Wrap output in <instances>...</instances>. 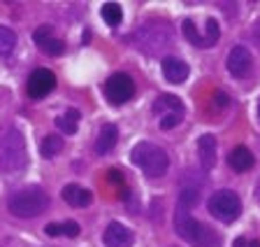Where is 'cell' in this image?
<instances>
[{
    "mask_svg": "<svg viewBox=\"0 0 260 247\" xmlns=\"http://www.w3.org/2000/svg\"><path fill=\"white\" fill-rule=\"evenodd\" d=\"M188 63L181 59H177V56H168V59H162V75H165V79L172 84H181L186 82V77H188Z\"/></svg>",
    "mask_w": 260,
    "mask_h": 247,
    "instance_id": "7c38bea8",
    "label": "cell"
},
{
    "mask_svg": "<svg viewBox=\"0 0 260 247\" xmlns=\"http://www.w3.org/2000/svg\"><path fill=\"white\" fill-rule=\"evenodd\" d=\"M60 236L77 238L79 236V224H77V222H65V224H60Z\"/></svg>",
    "mask_w": 260,
    "mask_h": 247,
    "instance_id": "d4e9b609",
    "label": "cell"
},
{
    "mask_svg": "<svg viewBox=\"0 0 260 247\" xmlns=\"http://www.w3.org/2000/svg\"><path fill=\"white\" fill-rule=\"evenodd\" d=\"M207 208L218 222H235L239 217V212H242V201H239V196L235 191L223 189V191L211 194Z\"/></svg>",
    "mask_w": 260,
    "mask_h": 247,
    "instance_id": "5b68a950",
    "label": "cell"
},
{
    "mask_svg": "<svg viewBox=\"0 0 260 247\" xmlns=\"http://www.w3.org/2000/svg\"><path fill=\"white\" fill-rule=\"evenodd\" d=\"M174 229L184 240H188L195 247H221V238L211 226H205L202 222L193 219L188 208L179 205L174 212Z\"/></svg>",
    "mask_w": 260,
    "mask_h": 247,
    "instance_id": "6da1fadb",
    "label": "cell"
},
{
    "mask_svg": "<svg viewBox=\"0 0 260 247\" xmlns=\"http://www.w3.org/2000/svg\"><path fill=\"white\" fill-rule=\"evenodd\" d=\"M63 198H65V203L72 205V208H86V205H91L93 194L88 189L79 187V184H68L63 189Z\"/></svg>",
    "mask_w": 260,
    "mask_h": 247,
    "instance_id": "9a60e30c",
    "label": "cell"
},
{
    "mask_svg": "<svg viewBox=\"0 0 260 247\" xmlns=\"http://www.w3.org/2000/svg\"><path fill=\"white\" fill-rule=\"evenodd\" d=\"M198 156H200V166L205 171L214 168V163H216V138L209 135V133L202 135L198 140Z\"/></svg>",
    "mask_w": 260,
    "mask_h": 247,
    "instance_id": "5bb4252c",
    "label": "cell"
},
{
    "mask_svg": "<svg viewBox=\"0 0 260 247\" xmlns=\"http://www.w3.org/2000/svg\"><path fill=\"white\" fill-rule=\"evenodd\" d=\"M116 140H119V128L114 126V124H105V126L100 128V135L95 138V154L103 156V154L112 152Z\"/></svg>",
    "mask_w": 260,
    "mask_h": 247,
    "instance_id": "2e32d148",
    "label": "cell"
},
{
    "mask_svg": "<svg viewBox=\"0 0 260 247\" xmlns=\"http://www.w3.org/2000/svg\"><path fill=\"white\" fill-rule=\"evenodd\" d=\"M251 63H253V59H251L249 49L242 47V44H239V47H233V51L228 54V72L233 77H237V79L249 75Z\"/></svg>",
    "mask_w": 260,
    "mask_h": 247,
    "instance_id": "ba28073f",
    "label": "cell"
},
{
    "mask_svg": "<svg viewBox=\"0 0 260 247\" xmlns=\"http://www.w3.org/2000/svg\"><path fill=\"white\" fill-rule=\"evenodd\" d=\"M181 28H184V35H186V40H188L190 44H195V47H207L205 38L198 33V28H195L193 21H184V26Z\"/></svg>",
    "mask_w": 260,
    "mask_h": 247,
    "instance_id": "7402d4cb",
    "label": "cell"
},
{
    "mask_svg": "<svg viewBox=\"0 0 260 247\" xmlns=\"http://www.w3.org/2000/svg\"><path fill=\"white\" fill-rule=\"evenodd\" d=\"M156 31H158V26H153V23H144V26L140 28L135 33V40L140 42V47L146 51V47H149V51H158L162 47V44L170 40V31H165V33H160V35H156Z\"/></svg>",
    "mask_w": 260,
    "mask_h": 247,
    "instance_id": "9c48e42d",
    "label": "cell"
},
{
    "mask_svg": "<svg viewBox=\"0 0 260 247\" xmlns=\"http://www.w3.org/2000/svg\"><path fill=\"white\" fill-rule=\"evenodd\" d=\"M130 159H133V163H135L137 168H142V173L149 177H160V175H165L170 168L168 152L153 143H146V140L144 143H137L135 147H133Z\"/></svg>",
    "mask_w": 260,
    "mask_h": 247,
    "instance_id": "7a4b0ae2",
    "label": "cell"
},
{
    "mask_svg": "<svg viewBox=\"0 0 260 247\" xmlns=\"http://www.w3.org/2000/svg\"><path fill=\"white\" fill-rule=\"evenodd\" d=\"M214 103H216V107H228L230 98H228V94H223V91H216V94H214Z\"/></svg>",
    "mask_w": 260,
    "mask_h": 247,
    "instance_id": "484cf974",
    "label": "cell"
},
{
    "mask_svg": "<svg viewBox=\"0 0 260 247\" xmlns=\"http://www.w3.org/2000/svg\"><path fill=\"white\" fill-rule=\"evenodd\" d=\"M249 247H260V240H253V242H249Z\"/></svg>",
    "mask_w": 260,
    "mask_h": 247,
    "instance_id": "f546056e",
    "label": "cell"
},
{
    "mask_svg": "<svg viewBox=\"0 0 260 247\" xmlns=\"http://www.w3.org/2000/svg\"><path fill=\"white\" fill-rule=\"evenodd\" d=\"M44 233H47L49 238L60 236V224H54V222H51V224H47V226H44Z\"/></svg>",
    "mask_w": 260,
    "mask_h": 247,
    "instance_id": "4316f807",
    "label": "cell"
},
{
    "mask_svg": "<svg viewBox=\"0 0 260 247\" xmlns=\"http://www.w3.org/2000/svg\"><path fill=\"white\" fill-rule=\"evenodd\" d=\"M56 87V75L47 68H38L28 77V96L30 98H44L47 94H51Z\"/></svg>",
    "mask_w": 260,
    "mask_h": 247,
    "instance_id": "52a82bcc",
    "label": "cell"
},
{
    "mask_svg": "<svg viewBox=\"0 0 260 247\" xmlns=\"http://www.w3.org/2000/svg\"><path fill=\"white\" fill-rule=\"evenodd\" d=\"M258 117H260V105H258Z\"/></svg>",
    "mask_w": 260,
    "mask_h": 247,
    "instance_id": "4dcf8cb0",
    "label": "cell"
},
{
    "mask_svg": "<svg viewBox=\"0 0 260 247\" xmlns=\"http://www.w3.org/2000/svg\"><path fill=\"white\" fill-rule=\"evenodd\" d=\"M107 180L114 182V184H121V182H123V175H121L119 171H107Z\"/></svg>",
    "mask_w": 260,
    "mask_h": 247,
    "instance_id": "83f0119b",
    "label": "cell"
},
{
    "mask_svg": "<svg viewBox=\"0 0 260 247\" xmlns=\"http://www.w3.org/2000/svg\"><path fill=\"white\" fill-rule=\"evenodd\" d=\"M228 163H230V168H233L235 173H246V171H251V168H253L255 159H253V154H251L249 147L237 145L233 152L228 154Z\"/></svg>",
    "mask_w": 260,
    "mask_h": 247,
    "instance_id": "4fadbf2b",
    "label": "cell"
},
{
    "mask_svg": "<svg viewBox=\"0 0 260 247\" xmlns=\"http://www.w3.org/2000/svg\"><path fill=\"white\" fill-rule=\"evenodd\" d=\"M7 208L14 217L30 219V217H38L49 208V196L40 187H28L12 194L10 201H7Z\"/></svg>",
    "mask_w": 260,
    "mask_h": 247,
    "instance_id": "3957f363",
    "label": "cell"
},
{
    "mask_svg": "<svg viewBox=\"0 0 260 247\" xmlns=\"http://www.w3.org/2000/svg\"><path fill=\"white\" fill-rule=\"evenodd\" d=\"M135 94V82L133 77L125 75V72H116L105 82V96L112 105H123L128 103Z\"/></svg>",
    "mask_w": 260,
    "mask_h": 247,
    "instance_id": "8992f818",
    "label": "cell"
},
{
    "mask_svg": "<svg viewBox=\"0 0 260 247\" xmlns=\"http://www.w3.org/2000/svg\"><path fill=\"white\" fill-rule=\"evenodd\" d=\"M218 35H221V28H218V21H216V19H207V38H205L207 47H211V44L216 42Z\"/></svg>",
    "mask_w": 260,
    "mask_h": 247,
    "instance_id": "603a6c76",
    "label": "cell"
},
{
    "mask_svg": "<svg viewBox=\"0 0 260 247\" xmlns=\"http://www.w3.org/2000/svg\"><path fill=\"white\" fill-rule=\"evenodd\" d=\"M77 121H79V112L68 110L63 117H56V126L60 128V133L72 135V133H77Z\"/></svg>",
    "mask_w": 260,
    "mask_h": 247,
    "instance_id": "ac0fdd59",
    "label": "cell"
},
{
    "mask_svg": "<svg viewBox=\"0 0 260 247\" xmlns=\"http://www.w3.org/2000/svg\"><path fill=\"white\" fill-rule=\"evenodd\" d=\"M60 149H63V138L60 135H47L40 145V152H42L44 159H54Z\"/></svg>",
    "mask_w": 260,
    "mask_h": 247,
    "instance_id": "d6986e66",
    "label": "cell"
},
{
    "mask_svg": "<svg viewBox=\"0 0 260 247\" xmlns=\"http://www.w3.org/2000/svg\"><path fill=\"white\" fill-rule=\"evenodd\" d=\"M32 40H35V44H38L47 56H58V54H63V49H65L63 40L54 38V35H51V26H47V23L40 26L38 31L32 33Z\"/></svg>",
    "mask_w": 260,
    "mask_h": 247,
    "instance_id": "30bf717a",
    "label": "cell"
},
{
    "mask_svg": "<svg viewBox=\"0 0 260 247\" xmlns=\"http://www.w3.org/2000/svg\"><path fill=\"white\" fill-rule=\"evenodd\" d=\"M14 44H16V35L10 28L0 26V56H10L14 51Z\"/></svg>",
    "mask_w": 260,
    "mask_h": 247,
    "instance_id": "44dd1931",
    "label": "cell"
},
{
    "mask_svg": "<svg viewBox=\"0 0 260 247\" xmlns=\"http://www.w3.org/2000/svg\"><path fill=\"white\" fill-rule=\"evenodd\" d=\"M181 121V115L179 112H174V115H162V119H160V128L162 131H170V128H174Z\"/></svg>",
    "mask_w": 260,
    "mask_h": 247,
    "instance_id": "cb8c5ba5",
    "label": "cell"
},
{
    "mask_svg": "<svg viewBox=\"0 0 260 247\" xmlns=\"http://www.w3.org/2000/svg\"><path fill=\"white\" fill-rule=\"evenodd\" d=\"M153 112L156 115H174V112L184 115V105H181V100L177 96H160L153 103Z\"/></svg>",
    "mask_w": 260,
    "mask_h": 247,
    "instance_id": "e0dca14e",
    "label": "cell"
},
{
    "mask_svg": "<svg viewBox=\"0 0 260 247\" xmlns=\"http://www.w3.org/2000/svg\"><path fill=\"white\" fill-rule=\"evenodd\" d=\"M233 247H249V242H246V238H237Z\"/></svg>",
    "mask_w": 260,
    "mask_h": 247,
    "instance_id": "f1b7e54d",
    "label": "cell"
},
{
    "mask_svg": "<svg viewBox=\"0 0 260 247\" xmlns=\"http://www.w3.org/2000/svg\"><path fill=\"white\" fill-rule=\"evenodd\" d=\"M100 14H103V21L107 23V26H119L121 19H123L121 5H116V3H107V5H103Z\"/></svg>",
    "mask_w": 260,
    "mask_h": 247,
    "instance_id": "ffe728a7",
    "label": "cell"
},
{
    "mask_svg": "<svg viewBox=\"0 0 260 247\" xmlns=\"http://www.w3.org/2000/svg\"><path fill=\"white\" fill-rule=\"evenodd\" d=\"M0 163L7 171H19L26 166V143L16 128H10L0 138Z\"/></svg>",
    "mask_w": 260,
    "mask_h": 247,
    "instance_id": "277c9868",
    "label": "cell"
},
{
    "mask_svg": "<svg viewBox=\"0 0 260 247\" xmlns=\"http://www.w3.org/2000/svg\"><path fill=\"white\" fill-rule=\"evenodd\" d=\"M103 242L105 247H130L133 245V233L121 222H112L103 233Z\"/></svg>",
    "mask_w": 260,
    "mask_h": 247,
    "instance_id": "8fae6325",
    "label": "cell"
}]
</instances>
